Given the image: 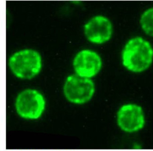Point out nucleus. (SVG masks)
I'll return each instance as SVG.
<instances>
[{"label": "nucleus", "mask_w": 153, "mask_h": 151, "mask_svg": "<svg viewBox=\"0 0 153 151\" xmlns=\"http://www.w3.org/2000/svg\"><path fill=\"white\" fill-rule=\"evenodd\" d=\"M74 72L82 78L91 79L99 73L102 67V61L98 53L84 49L78 52L73 61Z\"/></svg>", "instance_id": "6"}, {"label": "nucleus", "mask_w": 153, "mask_h": 151, "mask_svg": "<svg viewBox=\"0 0 153 151\" xmlns=\"http://www.w3.org/2000/svg\"><path fill=\"white\" fill-rule=\"evenodd\" d=\"M9 66L16 77L21 79H31L37 75L41 70V57L35 50H21L10 57Z\"/></svg>", "instance_id": "2"}, {"label": "nucleus", "mask_w": 153, "mask_h": 151, "mask_svg": "<svg viewBox=\"0 0 153 151\" xmlns=\"http://www.w3.org/2000/svg\"><path fill=\"white\" fill-rule=\"evenodd\" d=\"M45 108V101L41 93L34 89L22 91L17 97L15 108L21 118L35 120L41 117Z\"/></svg>", "instance_id": "5"}, {"label": "nucleus", "mask_w": 153, "mask_h": 151, "mask_svg": "<svg viewBox=\"0 0 153 151\" xmlns=\"http://www.w3.org/2000/svg\"><path fill=\"white\" fill-rule=\"evenodd\" d=\"M113 25L111 20L102 15H97L84 25V33L88 41L97 45L109 41L113 34Z\"/></svg>", "instance_id": "7"}, {"label": "nucleus", "mask_w": 153, "mask_h": 151, "mask_svg": "<svg viewBox=\"0 0 153 151\" xmlns=\"http://www.w3.org/2000/svg\"><path fill=\"white\" fill-rule=\"evenodd\" d=\"M63 92L66 99L71 103L84 105L90 101L94 95L95 85L92 79L74 74L67 77Z\"/></svg>", "instance_id": "4"}, {"label": "nucleus", "mask_w": 153, "mask_h": 151, "mask_svg": "<svg viewBox=\"0 0 153 151\" xmlns=\"http://www.w3.org/2000/svg\"><path fill=\"white\" fill-rule=\"evenodd\" d=\"M115 120L120 130L127 134H134L145 128L146 118L141 106L137 103L127 102L118 108Z\"/></svg>", "instance_id": "3"}, {"label": "nucleus", "mask_w": 153, "mask_h": 151, "mask_svg": "<svg viewBox=\"0 0 153 151\" xmlns=\"http://www.w3.org/2000/svg\"><path fill=\"white\" fill-rule=\"evenodd\" d=\"M140 26L146 35L153 37V7L143 11L140 19Z\"/></svg>", "instance_id": "8"}, {"label": "nucleus", "mask_w": 153, "mask_h": 151, "mask_svg": "<svg viewBox=\"0 0 153 151\" xmlns=\"http://www.w3.org/2000/svg\"><path fill=\"white\" fill-rule=\"evenodd\" d=\"M121 64L125 70L134 74L148 70L153 63V47L141 37H134L128 40L121 54Z\"/></svg>", "instance_id": "1"}]
</instances>
